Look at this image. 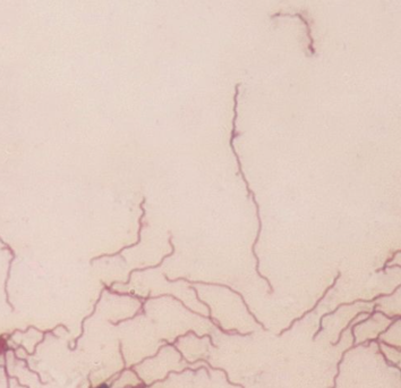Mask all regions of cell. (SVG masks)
I'll return each mask as SVG.
<instances>
[{
  "mask_svg": "<svg viewBox=\"0 0 401 388\" xmlns=\"http://www.w3.org/2000/svg\"><path fill=\"white\" fill-rule=\"evenodd\" d=\"M240 85H241V83H240V82H238V83H237L236 86H235V95H234V117H232V123H231V124H232V130H231V136H230V142H229V143H230L231 151L234 152V156L236 157V161H237V165H238L239 174H240L241 179H243L244 183H245V185H246V190H247V193H248V194L252 195V200H253V202H254V204H255V207H256V216H257V220H258V231H257V235H256V237H255V240H254V243L252 244V253H253V255H254L255 260H256V267H255V269H256V272H257L258 277H259V278H263L264 281H266L268 285H269V294H272L273 292H275V290H273V287H272V284H271L270 280H269V278L266 280V277H265V276H263L262 273H261V271H259V259H258V257H257L256 252H255V248H256V244L258 243L259 236H261V233H262V219H261V212H259V210H261V208H259V204L257 203L256 198H255L254 191L249 188L248 181H247V179H246V176H245V174H244L243 165H241L240 158H239V156H238V153H237V151H236V148H235V144H234V142H235V138H237V136H239V135H240V133H238V132H237V130H236V121H237V117H238V112H237V109H238V95H239V88H240Z\"/></svg>",
  "mask_w": 401,
  "mask_h": 388,
  "instance_id": "obj_1",
  "label": "cell"
},
{
  "mask_svg": "<svg viewBox=\"0 0 401 388\" xmlns=\"http://www.w3.org/2000/svg\"><path fill=\"white\" fill-rule=\"evenodd\" d=\"M400 290V285H398L397 287H395V290L393 291V293L392 294H395L397 293V292ZM392 294H379V295H376L375 298H373V299H371V300H363V299H358V300H355L354 302H348V303H340L338 307H337L333 311H331V312H326V313H324L323 314V316L321 317V319H320V325H318V329H317V331L315 332V334H314V336H313V340L315 341L316 340V337H317V335L320 334V332L323 330V320H324V318L325 317H327V316H332V314H335L337 311H339V310L343 308V307H345V305H353V304H356V303H358V302H363V303H372V302H374V301H376V300H379V299H381V298H389V296H391Z\"/></svg>",
  "mask_w": 401,
  "mask_h": 388,
  "instance_id": "obj_2",
  "label": "cell"
},
{
  "mask_svg": "<svg viewBox=\"0 0 401 388\" xmlns=\"http://www.w3.org/2000/svg\"><path fill=\"white\" fill-rule=\"evenodd\" d=\"M340 277H341V271H338V273H337V276H336V278H335V280H333V283H332V284H331V285H330L329 287H327V289H326V290H325L324 292H323V294H322V296H321V298H320V299H318V300H317V302H316L315 304H314V307H313L312 309H309V310H307V311H306V312H304V314H303V316H300V317H298V318H295V319H294V320H293V321H291V322L289 323V326H288V327H287V328H285V329H284V330H281V331L279 332V334H278V337H280V336H282V335H284V334H285V332H286V331H288V330H290V329H291V328H293V326L295 325V323H296V322H297V321H300V320H303V319H304L305 317H306V316H307V314H309V313H312L313 311H315V309H316V308L318 307V304H320V302H321V301H323V300H324V298H325V296H326V294H327V293H329V292H330V291H331L332 289H333V287H335V286L337 285V282H338V280H339V278H340Z\"/></svg>",
  "mask_w": 401,
  "mask_h": 388,
  "instance_id": "obj_3",
  "label": "cell"
},
{
  "mask_svg": "<svg viewBox=\"0 0 401 388\" xmlns=\"http://www.w3.org/2000/svg\"><path fill=\"white\" fill-rule=\"evenodd\" d=\"M278 16H296V17H298V18H300V20H302V22L304 23L305 26H306V30H307V36H308V40H309L308 50L312 52V54H315V49H314V39H313V36H312V29H311V24H309L308 21H307V18H305L303 16L302 13H295V14H293V15H289V14L277 13V14H275V15H272L271 18H275V17H278Z\"/></svg>",
  "mask_w": 401,
  "mask_h": 388,
  "instance_id": "obj_4",
  "label": "cell"
},
{
  "mask_svg": "<svg viewBox=\"0 0 401 388\" xmlns=\"http://www.w3.org/2000/svg\"><path fill=\"white\" fill-rule=\"evenodd\" d=\"M367 313H368V312H358V313L356 314V316H355V317H354V318L352 319V320H350V321H349V323H348V325H347V326H346V327L344 328V329H343V330H341V331H340V334H339V339H338V341H337V342H336V343H331V345H332V346H336V345H338V344L340 343V342H341V340H343V336H344V332H345L346 330H347V329H348V328H350V327H352V326H353V323L355 322V320H356V319H357V318H359V317H361V316H363V314H367Z\"/></svg>",
  "mask_w": 401,
  "mask_h": 388,
  "instance_id": "obj_5",
  "label": "cell"
},
{
  "mask_svg": "<svg viewBox=\"0 0 401 388\" xmlns=\"http://www.w3.org/2000/svg\"><path fill=\"white\" fill-rule=\"evenodd\" d=\"M400 252H401V251H400V249H399V250H397V251H395V252H394V253L392 254V257H391V258H389L388 260H386V261H385V263H384V266H383V267H382V268H380V269H377V270H376V272H381V271H385V270H386V268H388V266H389V263H390L391 261H392V260L394 259V257H395V255H397V254H399Z\"/></svg>",
  "mask_w": 401,
  "mask_h": 388,
  "instance_id": "obj_6",
  "label": "cell"
}]
</instances>
